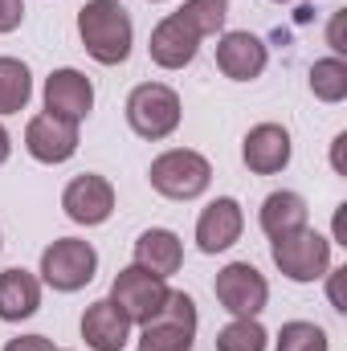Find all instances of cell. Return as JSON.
<instances>
[{"instance_id": "7a4b0ae2", "label": "cell", "mask_w": 347, "mask_h": 351, "mask_svg": "<svg viewBox=\"0 0 347 351\" xmlns=\"http://www.w3.org/2000/svg\"><path fill=\"white\" fill-rule=\"evenodd\" d=\"M147 180L168 200H196L213 184V164L200 152H192V147H172V152H164V156L152 160Z\"/></svg>"}, {"instance_id": "30bf717a", "label": "cell", "mask_w": 347, "mask_h": 351, "mask_svg": "<svg viewBox=\"0 0 347 351\" xmlns=\"http://www.w3.org/2000/svg\"><path fill=\"white\" fill-rule=\"evenodd\" d=\"M90 110H94V82L82 70L66 66V70H53L45 78V114L66 119V123H82Z\"/></svg>"}, {"instance_id": "484cf974", "label": "cell", "mask_w": 347, "mask_h": 351, "mask_svg": "<svg viewBox=\"0 0 347 351\" xmlns=\"http://www.w3.org/2000/svg\"><path fill=\"white\" fill-rule=\"evenodd\" d=\"M21 21H25V0H0V33L21 29Z\"/></svg>"}, {"instance_id": "44dd1931", "label": "cell", "mask_w": 347, "mask_h": 351, "mask_svg": "<svg viewBox=\"0 0 347 351\" xmlns=\"http://www.w3.org/2000/svg\"><path fill=\"white\" fill-rule=\"evenodd\" d=\"M311 94L319 102H344L347 98V62L344 58H319L311 66Z\"/></svg>"}, {"instance_id": "ba28073f", "label": "cell", "mask_w": 347, "mask_h": 351, "mask_svg": "<svg viewBox=\"0 0 347 351\" xmlns=\"http://www.w3.org/2000/svg\"><path fill=\"white\" fill-rule=\"evenodd\" d=\"M168 278H156V274H147V269H139V265H127V269H119L115 274V282H110V302L131 319V323H147L152 315H160V306L168 302Z\"/></svg>"}, {"instance_id": "836d02e7", "label": "cell", "mask_w": 347, "mask_h": 351, "mask_svg": "<svg viewBox=\"0 0 347 351\" xmlns=\"http://www.w3.org/2000/svg\"><path fill=\"white\" fill-rule=\"evenodd\" d=\"M0 245H4V241H0Z\"/></svg>"}, {"instance_id": "d4e9b609", "label": "cell", "mask_w": 347, "mask_h": 351, "mask_svg": "<svg viewBox=\"0 0 347 351\" xmlns=\"http://www.w3.org/2000/svg\"><path fill=\"white\" fill-rule=\"evenodd\" d=\"M327 45L335 49V58H344V53H347V8H339V12L331 16V29H327Z\"/></svg>"}, {"instance_id": "e0dca14e", "label": "cell", "mask_w": 347, "mask_h": 351, "mask_svg": "<svg viewBox=\"0 0 347 351\" xmlns=\"http://www.w3.org/2000/svg\"><path fill=\"white\" fill-rule=\"evenodd\" d=\"M41 311V278L12 265L0 274V319L4 323H21V319H33Z\"/></svg>"}, {"instance_id": "277c9868", "label": "cell", "mask_w": 347, "mask_h": 351, "mask_svg": "<svg viewBox=\"0 0 347 351\" xmlns=\"http://www.w3.org/2000/svg\"><path fill=\"white\" fill-rule=\"evenodd\" d=\"M139 351H192L196 343V302L192 294L172 290L160 315L139 323Z\"/></svg>"}, {"instance_id": "ffe728a7", "label": "cell", "mask_w": 347, "mask_h": 351, "mask_svg": "<svg viewBox=\"0 0 347 351\" xmlns=\"http://www.w3.org/2000/svg\"><path fill=\"white\" fill-rule=\"evenodd\" d=\"M33 98V74L16 58H0V114H21Z\"/></svg>"}, {"instance_id": "1f68e13d", "label": "cell", "mask_w": 347, "mask_h": 351, "mask_svg": "<svg viewBox=\"0 0 347 351\" xmlns=\"http://www.w3.org/2000/svg\"><path fill=\"white\" fill-rule=\"evenodd\" d=\"M274 4H290V0H274Z\"/></svg>"}, {"instance_id": "9a60e30c", "label": "cell", "mask_w": 347, "mask_h": 351, "mask_svg": "<svg viewBox=\"0 0 347 351\" xmlns=\"http://www.w3.org/2000/svg\"><path fill=\"white\" fill-rule=\"evenodd\" d=\"M290 152H294L290 131L278 127V123H258V127H250V135H246V143H241V160H246V168L254 176H278L290 164Z\"/></svg>"}, {"instance_id": "d6986e66", "label": "cell", "mask_w": 347, "mask_h": 351, "mask_svg": "<svg viewBox=\"0 0 347 351\" xmlns=\"http://www.w3.org/2000/svg\"><path fill=\"white\" fill-rule=\"evenodd\" d=\"M307 217H311V208H307V200L298 196V192H270L265 200H261V213H258V225L265 237H286V233H294V229H307Z\"/></svg>"}, {"instance_id": "5bb4252c", "label": "cell", "mask_w": 347, "mask_h": 351, "mask_svg": "<svg viewBox=\"0 0 347 351\" xmlns=\"http://www.w3.org/2000/svg\"><path fill=\"white\" fill-rule=\"evenodd\" d=\"M196 49H200V37H196V29L180 12H168L152 29V41H147V53H152V62L160 70H184V66H192Z\"/></svg>"}, {"instance_id": "7402d4cb", "label": "cell", "mask_w": 347, "mask_h": 351, "mask_svg": "<svg viewBox=\"0 0 347 351\" xmlns=\"http://www.w3.org/2000/svg\"><path fill=\"white\" fill-rule=\"evenodd\" d=\"M192 29L196 37H217L225 29V16H229V0H184V8H176Z\"/></svg>"}, {"instance_id": "6da1fadb", "label": "cell", "mask_w": 347, "mask_h": 351, "mask_svg": "<svg viewBox=\"0 0 347 351\" xmlns=\"http://www.w3.org/2000/svg\"><path fill=\"white\" fill-rule=\"evenodd\" d=\"M78 37L98 66H123L135 45L131 12L119 0H86L78 8Z\"/></svg>"}, {"instance_id": "5b68a950", "label": "cell", "mask_w": 347, "mask_h": 351, "mask_svg": "<svg viewBox=\"0 0 347 351\" xmlns=\"http://www.w3.org/2000/svg\"><path fill=\"white\" fill-rule=\"evenodd\" d=\"M98 274V250L82 237H58L41 254V282L53 286L58 294H74L94 282Z\"/></svg>"}, {"instance_id": "f546056e", "label": "cell", "mask_w": 347, "mask_h": 351, "mask_svg": "<svg viewBox=\"0 0 347 351\" xmlns=\"http://www.w3.org/2000/svg\"><path fill=\"white\" fill-rule=\"evenodd\" d=\"M335 241H339V245H347V204H339V208H335Z\"/></svg>"}, {"instance_id": "4316f807", "label": "cell", "mask_w": 347, "mask_h": 351, "mask_svg": "<svg viewBox=\"0 0 347 351\" xmlns=\"http://www.w3.org/2000/svg\"><path fill=\"white\" fill-rule=\"evenodd\" d=\"M4 351H58L53 348V339H45V335H16V339H8Z\"/></svg>"}, {"instance_id": "8fae6325", "label": "cell", "mask_w": 347, "mask_h": 351, "mask_svg": "<svg viewBox=\"0 0 347 351\" xmlns=\"http://www.w3.org/2000/svg\"><path fill=\"white\" fill-rule=\"evenodd\" d=\"M25 152L37 164H66L78 152V123L53 119V114H33L25 127Z\"/></svg>"}, {"instance_id": "4fadbf2b", "label": "cell", "mask_w": 347, "mask_h": 351, "mask_svg": "<svg viewBox=\"0 0 347 351\" xmlns=\"http://www.w3.org/2000/svg\"><path fill=\"white\" fill-rule=\"evenodd\" d=\"M246 229V213L233 196H217L200 217H196V245L200 254H225L241 241Z\"/></svg>"}, {"instance_id": "7c38bea8", "label": "cell", "mask_w": 347, "mask_h": 351, "mask_svg": "<svg viewBox=\"0 0 347 351\" xmlns=\"http://www.w3.org/2000/svg\"><path fill=\"white\" fill-rule=\"evenodd\" d=\"M265 62H270V49H265V41L254 37L250 29L221 33V41H217V70H221L225 78H233V82H254V78H261Z\"/></svg>"}, {"instance_id": "603a6c76", "label": "cell", "mask_w": 347, "mask_h": 351, "mask_svg": "<svg viewBox=\"0 0 347 351\" xmlns=\"http://www.w3.org/2000/svg\"><path fill=\"white\" fill-rule=\"evenodd\" d=\"M274 351H331V339L319 323H307V319H294V323H282Z\"/></svg>"}, {"instance_id": "3957f363", "label": "cell", "mask_w": 347, "mask_h": 351, "mask_svg": "<svg viewBox=\"0 0 347 351\" xmlns=\"http://www.w3.org/2000/svg\"><path fill=\"white\" fill-rule=\"evenodd\" d=\"M270 241H274L270 258L282 269V278H290V282H319V278H327V269H331V237H323V233H315L307 225V229H294V233L270 237Z\"/></svg>"}, {"instance_id": "8992f818", "label": "cell", "mask_w": 347, "mask_h": 351, "mask_svg": "<svg viewBox=\"0 0 347 351\" xmlns=\"http://www.w3.org/2000/svg\"><path fill=\"white\" fill-rule=\"evenodd\" d=\"M127 123L139 139H168L180 127V94L164 82H143L127 94Z\"/></svg>"}, {"instance_id": "9c48e42d", "label": "cell", "mask_w": 347, "mask_h": 351, "mask_svg": "<svg viewBox=\"0 0 347 351\" xmlns=\"http://www.w3.org/2000/svg\"><path fill=\"white\" fill-rule=\"evenodd\" d=\"M62 208H66V217L74 221V225H106L110 221V213H115V188H110V180L106 176H74L70 184H66V192H62Z\"/></svg>"}, {"instance_id": "2e32d148", "label": "cell", "mask_w": 347, "mask_h": 351, "mask_svg": "<svg viewBox=\"0 0 347 351\" xmlns=\"http://www.w3.org/2000/svg\"><path fill=\"white\" fill-rule=\"evenodd\" d=\"M131 319L110 302V298H98L90 302L86 315H82V339L90 351H123L131 343Z\"/></svg>"}, {"instance_id": "ac0fdd59", "label": "cell", "mask_w": 347, "mask_h": 351, "mask_svg": "<svg viewBox=\"0 0 347 351\" xmlns=\"http://www.w3.org/2000/svg\"><path fill=\"white\" fill-rule=\"evenodd\" d=\"M135 265L156 274V278H172L184 265V241L176 237L172 229H147L135 241Z\"/></svg>"}, {"instance_id": "d6a6232c", "label": "cell", "mask_w": 347, "mask_h": 351, "mask_svg": "<svg viewBox=\"0 0 347 351\" xmlns=\"http://www.w3.org/2000/svg\"><path fill=\"white\" fill-rule=\"evenodd\" d=\"M152 4H164V0H152Z\"/></svg>"}, {"instance_id": "4dcf8cb0", "label": "cell", "mask_w": 347, "mask_h": 351, "mask_svg": "<svg viewBox=\"0 0 347 351\" xmlns=\"http://www.w3.org/2000/svg\"><path fill=\"white\" fill-rule=\"evenodd\" d=\"M8 156H12V139H8V131L0 123V164H8Z\"/></svg>"}, {"instance_id": "52a82bcc", "label": "cell", "mask_w": 347, "mask_h": 351, "mask_svg": "<svg viewBox=\"0 0 347 351\" xmlns=\"http://www.w3.org/2000/svg\"><path fill=\"white\" fill-rule=\"evenodd\" d=\"M213 294H217V302H221L233 319H258L261 311H265V302H270V282L261 278L258 265L229 262L217 274Z\"/></svg>"}, {"instance_id": "f1b7e54d", "label": "cell", "mask_w": 347, "mask_h": 351, "mask_svg": "<svg viewBox=\"0 0 347 351\" xmlns=\"http://www.w3.org/2000/svg\"><path fill=\"white\" fill-rule=\"evenodd\" d=\"M331 168L339 176H347V131H339V135L331 139Z\"/></svg>"}, {"instance_id": "83f0119b", "label": "cell", "mask_w": 347, "mask_h": 351, "mask_svg": "<svg viewBox=\"0 0 347 351\" xmlns=\"http://www.w3.org/2000/svg\"><path fill=\"white\" fill-rule=\"evenodd\" d=\"M327 278H331V286H327V294H331V306L344 315V311H347V302H344V278H347V269H327Z\"/></svg>"}, {"instance_id": "cb8c5ba5", "label": "cell", "mask_w": 347, "mask_h": 351, "mask_svg": "<svg viewBox=\"0 0 347 351\" xmlns=\"http://www.w3.org/2000/svg\"><path fill=\"white\" fill-rule=\"evenodd\" d=\"M265 343H270V335L258 319H233L217 335V351H265Z\"/></svg>"}]
</instances>
